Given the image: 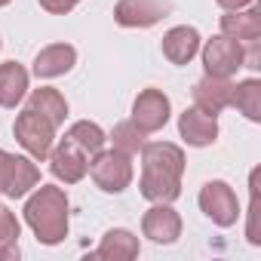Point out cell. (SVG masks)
<instances>
[{"instance_id":"obj_1","label":"cell","mask_w":261,"mask_h":261,"mask_svg":"<svg viewBox=\"0 0 261 261\" xmlns=\"http://www.w3.org/2000/svg\"><path fill=\"white\" fill-rule=\"evenodd\" d=\"M185 151L172 142H145L142 148V197L151 203H172L181 197Z\"/></svg>"},{"instance_id":"obj_2","label":"cell","mask_w":261,"mask_h":261,"mask_svg":"<svg viewBox=\"0 0 261 261\" xmlns=\"http://www.w3.org/2000/svg\"><path fill=\"white\" fill-rule=\"evenodd\" d=\"M25 221L37 243L59 246L68 237V197L56 185H40L25 203Z\"/></svg>"},{"instance_id":"obj_3","label":"cell","mask_w":261,"mask_h":261,"mask_svg":"<svg viewBox=\"0 0 261 261\" xmlns=\"http://www.w3.org/2000/svg\"><path fill=\"white\" fill-rule=\"evenodd\" d=\"M89 175L105 194H123L133 185V157L120 148H111V151L101 148L89 160Z\"/></svg>"},{"instance_id":"obj_4","label":"cell","mask_w":261,"mask_h":261,"mask_svg":"<svg viewBox=\"0 0 261 261\" xmlns=\"http://www.w3.org/2000/svg\"><path fill=\"white\" fill-rule=\"evenodd\" d=\"M13 133H16V142L31 154V160H46L53 145H56V126L31 108H25L16 117Z\"/></svg>"},{"instance_id":"obj_5","label":"cell","mask_w":261,"mask_h":261,"mask_svg":"<svg viewBox=\"0 0 261 261\" xmlns=\"http://www.w3.org/2000/svg\"><path fill=\"white\" fill-rule=\"evenodd\" d=\"M200 209L206 212V218H212V224L218 227H233L240 218V200L233 194V188L221 178L206 181L200 188Z\"/></svg>"},{"instance_id":"obj_6","label":"cell","mask_w":261,"mask_h":261,"mask_svg":"<svg viewBox=\"0 0 261 261\" xmlns=\"http://www.w3.org/2000/svg\"><path fill=\"white\" fill-rule=\"evenodd\" d=\"M169 114H172V105H169V95L163 89H142L133 101V123L142 129L145 136L151 133H160V129L169 123Z\"/></svg>"},{"instance_id":"obj_7","label":"cell","mask_w":261,"mask_h":261,"mask_svg":"<svg viewBox=\"0 0 261 261\" xmlns=\"http://www.w3.org/2000/svg\"><path fill=\"white\" fill-rule=\"evenodd\" d=\"M203 68H206L209 77H233L243 68V43L227 37V34H218V37L206 40Z\"/></svg>"},{"instance_id":"obj_8","label":"cell","mask_w":261,"mask_h":261,"mask_svg":"<svg viewBox=\"0 0 261 261\" xmlns=\"http://www.w3.org/2000/svg\"><path fill=\"white\" fill-rule=\"evenodd\" d=\"M172 13V0H120L114 22L120 28H151Z\"/></svg>"},{"instance_id":"obj_9","label":"cell","mask_w":261,"mask_h":261,"mask_svg":"<svg viewBox=\"0 0 261 261\" xmlns=\"http://www.w3.org/2000/svg\"><path fill=\"white\" fill-rule=\"evenodd\" d=\"M46 160H49L53 175L59 181H65V185H77L89 172V154H83L71 139H62L59 145H53V151H49Z\"/></svg>"},{"instance_id":"obj_10","label":"cell","mask_w":261,"mask_h":261,"mask_svg":"<svg viewBox=\"0 0 261 261\" xmlns=\"http://www.w3.org/2000/svg\"><path fill=\"white\" fill-rule=\"evenodd\" d=\"M142 230L151 243H160V246H169L181 237V215L169 206V203H154L145 218H142Z\"/></svg>"},{"instance_id":"obj_11","label":"cell","mask_w":261,"mask_h":261,"mask_svg":"<svg viewBox=\"0 0 261 261\" xmlns=\"http://www.w3.org/2000/svg\"><path fill=\"white\" fill-rule=\"evenodd\" d=\"M178 133L191 148H206V145H215L218 139V120L200 108H188L178 117Z\"/></svg>"},{"instance_id":"obj_12","label":"cell","mask_w":261,"mask_h":261,"mask_svg":"<svg viewBox=\"0 0 261 261\" xmlns=\"http://www.w3.org/2000/svg\"><path fill=\"white\" fill-rule=\"evenodd\" d=\"M230 89H233L230 77H209L206 74L203 80L194 83V108L218 117L224 108H230Z\"/></svg>"},{"instance_id":"obj_13","label":"cell","mask_w":261,"mask_h":261,"mask_svg":"<svg viewBox=\"0 0 261 261\" xmlns=\"http://www.w3.org/2000/svg\"><path fill=\"white\" fill-rule=\"evenodd\" d=\"M77 65V49L71 43H49L37 53L34 59V74L40 80H53V77H62L68 74L71 68Z\"/></svg>"},{"instance_id":"obj_14","label":"cell","mask_w":261,"mask_h":261,"mask_svg":"<svg viewBox=\"0 0 261 261\" xmlns=\"http://www.w3.org/2000/svg\"><path fill=\"white\" fill-rule=\"evenodd\" d=\"M200 53V31L191 25H175L163 34V56L172 65H188Z\"/></svg>"},{"instance_id":"obj_15","label":"cell","mask_w":261,"mask_h":261,"mask_svg":"<svg viewBox=\"0 0 261 261\" xmlns=\"http://www.w3.org/2000/svg\"><path fill=\"white\" fill-rule=\"evenodd\" d=\"M142 246H139V237L133 230H126V227H114L101 237L98 249L92 252V258H108V261H133L139 258Z\"/></svg>"},{"instance_id":"obj_16","label":"cell","mask_w":261,"mask_h":261,"mask_svg":"<svg viewBox=\"0 0 261 261\" xmlns=\"http://www.w3.org/2000/svg\"><path fill=\"white\" fill-rule=\"evenodd\" d=\"M221 34H227L240 43L261 40V10L246 7V10H233V13L221 16Z\"/></svg>"},{"instance_id":"obj_17","label":"cell","mask_w":261,"mask_h":261,"mask_svg":"<svg viewBox=\"0 0 261 261\" xmlns=\"http://www.w3.org/2000/svg\"><path fill=\"white\" fill-rule=\"evenodd\" d=\"M28 92V71L19 62L0 65V108H16Z\"/></svg>"},{"instance_id":"obj_18","label":"cell","mask_w":261,"mask_h":261,"mask_svg":"<svg viewBox=\"0 0 261 261\" xmlns=\"http://www.w3.org/2000/svg\"><path fill=\"white\" fill-rule=\"evenodd\" d=\"M28 108L37 111L40 117H46L56 129H59V126L65 123V117H68V101H65V95H62L59 89H53V86L34 89V92L28 95Z\"/></svg>"},{"instance_id":"obj_19","label":"cell","mask_w":261,"mask_h":261,"mask_svg":"<svg viewBox=\"0 0 261 261\" xmlns=\"http://www.w3.org/2000/svg\"><path fill=\"white\" fill-rule=\"evenodd\" d=\"M37 185H40V169L34 166V160L13 154V160H10V178H7V191L4 194L13 197V200H19V197H28V191L37 188Z\"/></svg>"},{"instance_id":"obj_20","label":"cell","mask_w":261,"mask_h":261,"mask_svg":"<svg viewBox=\"0 0 261 261\" xmlns=\"http://www.w3.org/2000/svg\"><path fill=\"white\" fill-rule=\"evenodd\" d=\"M230 108H237L246 120L258 123L261 120V80L249 77L243 83H233V89H230Z\"/></svg>"},{"instance_id":"obj_21","label":"cell","mask_w":261,"mask_h":261,"mask_svg":"<svg viewBox=\"0 0 261 261\" xmlns=\"http://www.w3.org/2000/svg\"><path fill=\"white\" fill-rule=\"evenodd\" d=\"M65 139H71L83 154H98L101 148H105V142H108V136H105V129L98 126V123H89V120H77L68 133H65Z\"/></svg>"},{"instance_id":"obj_22","label":"cell","mask_w":261,"mask_h":261,"mask_svg":"<svg viewBox=\"0 0 261 261\" xmlns=\"http://www.w3.org/2000/svg\"><path fill=\"white\" fill-rule=\"evenodd\" d=\"M19 218L7 206H0V258H19Z\"/></svg>"},{"instance_id":"obj_23","label":"cell","mask_w":261,"mask_h":261,"mask_svg":"<svg viewBox=\"0 0 261 261\" xmlns=\"http://www.w3.org/2000/svg\"><path fill=\"white\" fill-rule=\"evenodd\" d=\"M111 142H114V148H120V151H126L129 157H133V154H139L145 148V133H142L133 120H123V123L114 126Z\"/></svg>"},{"instance_id":"obj_24","label":"cell","mask_w":261,"mask_h":261,"mask_svg":"<svg viewBox=\"0 0 261 261\" xmlns=\"http://www.w3.org/2000/svg\"><path fill=\"white\" fill-rule=\"evenodd\" d=\"M249 224H246V237L252 246H261V233H258V169L252 172V185H249Z\"/></svg>"},{"instance_id":"obj_25","label":"cell","mask_w":261,"mask_h":261,"mask_svg":"<svg viewBox=\"0 0 261 261\" xmlns=\"http://www.w3.org/2000/svg\"><path fill=\"white\" fill-rule=\"evenodd\" d=\"M77 4H80V0H40V7H43L49 16H65V13H71Z\"/></svg>"},{"instance_id":"obj_26","label":"cell","mask_w":261,"mask_h":261,"mask_svg":"<svg viewBox=\"0 0 261 261\" xmlns=\"http://www.w3.org/2000/svg\"><path fill=\"white\" fill-rule=\"evenodd\" d=\"M10 160H13V154L0 151V194L7 191V178H10Z\"/></svg>"},{"instance_id":"obj_27","label":"cell","mask_w":261,"mask_h":261,"mask_svg":"<svg viewBox=\"0 0 261 261\" xmlns=\"http://www.w3.org/2000/svg\"><path fill=\"white\" fill-rule=\"evenodd\" d=\"M215 4H218L224 13H233V10H246V7H252L255 0H215Z\"/></svg>"},{"instance_id":"obj_28","label":"cell","mask_w":261,"mask_h":261,"mask_svg":"<svg viewBox=\"0 0 261 261\" xmlns=\"http://www.w3.org/2000/svg\"><path fill=\"white\" fill-rule=\"evenodd\" d=\"M7 4H10V0H0V7H7Z\"/></svg>"}]
</instances>
